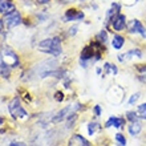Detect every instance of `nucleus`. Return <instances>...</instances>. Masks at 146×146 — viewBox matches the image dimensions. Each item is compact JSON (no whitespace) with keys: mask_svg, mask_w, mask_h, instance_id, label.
I'll list each match as a JSON object with an SVG mask.
<instances>
[{"mask_svg":"<svg viewBox=\"0 0 146 146\" xmlns=\"http://www.w3.org/2000/svg\"><path fill=\"white\" fill-rule=\"evenodd\" d=\"M127 130L130 133L131 135H138L142 130V123L139 122V121H134V122H130L129 127H127Z\"/></svg>","mask_w":146,"mask_h":146,"instance_id":"obj_13","label":"nucleus"},{"mask_svg":"<svg viewBox=\"0 0 146 146\" xmlns=\"http://www.w3.org/2000/svg\"><path fill=\"white\" fill-rule=\"evenodd\" d=\"M8 109H9V113L12 114V117H15V118H24L27 115V111L20 105L19 98H13L8 105Z\"/></svg>","mask_w":146,"mask_h":146,"instance_id":"obj_3","label":"nucleus"},{"mask_svg":"<svg viewBox=\"0 0 146 146\" xmlns=\"http://www.w3.org/2000/svg\"><path fill=\"white\" fill-rule=\"evenodd\" d=\"M123 125H125V118L123 117H114V115H111L110 118L106 121V123H105V127L114 126L117 129H121V127H123Z\"/></svg>","mask_w":146,"mask_h":146,"instance_id":"obj_10","label":"nucleus"},{"mask_svg":"<svg viewBox=\"0 0 146 146\" xmlns=\"http://www.w3.org/2000/svg\"><path fill=\"white\" fill-rule=\"evenodd\" d=\"M119 4H117V3H114V4H111V8L108 11V15H106V20L108 21H113V19H114L117 15H119Z\"/></svg>","mask_w":146,"mask_h":146,"instance_id":"obj_14","label":"nucleus"},{"mask_svg":"<svg viewBox=\"0 0 146 146\" xmlns=\"http://www.w3.org/2000/svg\"><path fill=\"white\" fill-rule=\"evenodd\" d=\"M137 70H138V80L146 84V65H137Z\"/></svg>","mask_w":146,"mask_h":146,"instance_id":"obj_16","label":"nucleus"},{"mask_svg":"<svg viewBox=\"0 0 146 146\" xmlns=\"http://www.w3.org/2000/svg\"><path fill=\"white\" fill-rule=\"evenodd\" d=\"M9 146H27L25 143H23V142H12Z\"/></svg>","mask_w":146,"mask_h":146,"instance_id":"obj_26","label":"nucleus"},{"mask_svg":"<svg viewBox=\"0 0 146 146\" xmlns=\"http://www.w3.org/2000/svg\"><path fill=\"white\" fill-rule=\"evenodd\" d=\"M97 38H98V42H102V44H105V42L108 41V33H106V31H102L97 35Z\"/></svg>","mask_w":146,"mask_h":146,"instance_id":"obj_21","label":"nucleus"},{"mask_svg":"<svg viewBox=\"0 0 146 146\" xmlns=\"http://www.w3.org/2000/svg\"><path fill=\"white\" fill-rule=\"evenodd\" d=\"M115 141L118 142V146H125L126 145V139H125L123 134H121V133H117V134H115Z\"/></svg>","mask_w":146,"mask_h":146,"instance_id":"obj_22","label":"nucleus"},{"mask_svg":"<svg viewBox=\"0 0 146 146\" xmlns=\"http://www.w3.org/2000/svg\"><path fill=\"white\" fill-rule=\"evenodd\" d=\"M134 56L135 57H142V52L139 49L129 50V52H126V53H123V54H118V60L121 62H126V61H129V60H131Z\"/></svg>","mask_w":146,"mask_h":146,"instance_id":"obj_9","label":"nucleus"},{"mask_svg":"<svg viewBox=\"0 0 146 146\" xmlns=\"http://www.w3.org/2000/svg\"><path fill=\"white\" fill-rule=\"evenodd\" d=\"M104 70H105L106 73H111V74H117V72H118L117 66L113 65V64H110V62H105Z\"/></svg>","mask_w":146,"mask_h":146,"instance_id":"obj_17","label":"nucleus"},{"mask_svg":"<svg viewBox=\"0 0 146 146\" xmlns=\"http://www.w3.org/2000/svg\"><path fill=\"white\" fill-rule=\"evenodd\" d=\"M139 97H141V93H135V94H133V96L130 97V100H129V105H133L137 102V100H138Z\"/></svg>","mask_w":146,"mask_h":146,"instance_id":"obj_24","label":"nucleus"},{"mask_svg":"<svg viewBox=\"0 0 146 146\" xmlns=\"http://www.w3.org/2000/svg\"><path fill=\"white\" fill-rule=\"evenodd\" d=\"M37 49L40 50V52H44V53L52 54V56H58V54H61V52H62L61 42H60V38L58 37H52V38L42 40V41L38 44Z\"/></svg>","mask_w":146,"mask_h":146,"instance_id":"obj_1","label":"nucleus"},{"mask_svg":"<svg viewBox=\"0 0 146 146\" xmlns=\"http://www.w3.org/2000/svg\"><path fill=\"white\" fill-rule=\"evenodd\" d=\"M125 25H126V17L122 13L117 15L113 19V21H111V27H113L114 31H122L123 28H125Z\"/></svg>","mask_w":146,"mask_h":146,"instance_id":"obj_7","label":"nucleus"},{"mask_svg":"<svg viewBox=\"0 0 146 146\" xmlns=\"http://www.w3.org/2000/svg\"><path fill=\"white\" fill-rule=\"evenodd\" d=\"M70 113H72V106H66V108H64L62 110H60L57 114L54 115L53 121L54 122H60V121H62V119H65L66 117H69Z\"/></svg>","mask_w":146,"mask_h":146,"instance_id":"obj_12","label":"nucleus"},{"mask_svg":"<svg viewBox=\"0 0 146 146\" xmlns=\"http://www.w3.org/2000/svg\"><path fill=\"white\" fill-rule=\"evenodd\" d=\"M0 76L3 77H8L9 76V69L5 64H0Z\"/></svg>","mask_w":146,"mask_h":146,"instance_id":"obj_23","label":"nucleus"},{"mask_svg":"<svg viewBox=\"0 0 146 146\" xmlns=\"http://www.w3.org/2000/svg\"><path fill=\"white\" fill-rule=\"evenodd\" d=\"M0 56H1L3 64H5L7 66L19 65V57H17V54H16L9 46H3V48H1V52H0Z\"/></svg>","mask_w":146,"mask_h":146,"instance_id":"obj_2","label":"nucleus"},{"mask_svg":"<svg viewBox=\"0 0 146 146\" xmlns=\"http://www.w3.org/2000/svg\"><path fill=\"white\" fill-rule=\"evenodd\" d=\"M68 146H90L89 141L80 134H73L68 141Z\"/></svg>","mask_w":146,"mask_h":146,"instance_id":"obj_6","label":"nucleus"},{"mask_svg":"<svg viewBox=\"0 0 146 146\" xmlns=\"http://www.w3.org/2000/svg\"><path fill=\"white\" fill-rule=\"evenodd\" d=\"M84 19V12L77 11V9H68L65 12V20L64 21H74V20Z\"/></svg>","mask_w":146,"mask_h":146,"instance_id":"obj_8","label":"nucleus"},{"mask_svg":"<svg viewBox=\"0 0 146 146\" xmlns=\"http://www.w3.org/2000/svg\"><path fill=\"white\" fill-rule=\"evenodd\" d=\"M126 118L130 121V122H134V121H138L139 115L137 111H127L126 113Z\"/></svg>","mask_w":146,"mask_h":146,"instance_id":"obj_20","label":"nucleus"},{"mask_svg":"<svg viewBox=\"0 0 146 146\" xmlns=\"http://www.w3.org/2000/svg\"><path fill=\"white\" fill-rule=\"evenodd\" d=\"M81 1H82V0H81Z\"/></svg>","mask_w":146,"mask_h":146,"instance_id":"obj_29","label":"nucleus"},{"mask_svg":"<svg viewBox=\"0 0 146 146\" xmlns=\"http://www.w3.org/2000/svg\"><path fill=\"white\" fill-rule=\"evenodd\" d=\"M100 129V123H97V122H89L88 125V133L90 135L94 134L96 133V130H98Z\"/></svg>","mask_w":146,"mask_h":146,"instance_id":"obj_19","label":"nucleus"},{"mask_svg":"<svg viewBox=\"0 0 146 146\" xmlns=\"http://www.w3.org/2000/svg\"><path fill=\"white\" fill-rule=\"evenodd\" d=\"M37 3L38 4H46V3H49V0H37Z\"/></svg>","mask_w":146,"mask_h":146,"instance_id":"obj_27","label":"nucleus"},{"mask_svg":"<svg viewBox=\"0 0 146 146\" xmlns=\"http://www.w3.org/2000/svg\"><path fill=\"white\" fill-rule=\"evenodd\" d=\"M137 113H138L139 118L146 119V102H143V104L139 105L138 109H137Z\"/></svg>","mask_w":146,"mask_h":146,"instance_id":"obj_18","label":"nucleus"},{"mask_svg":"<svg viewBox=\"0 0 146 146\" xmlns=\"http://www.w3.org/2000/svg\"><path fill=\"white\" fill-rule=\"evenodd\" d=\"M125 44V37L121 35H114L113 38H111V46L114 49H121Z\"/></svg>","mask_w":146,"mask_h":146,"instance_id":"obj_15","label":"nucleus"},{"mask_svg":"<svg viewBox=\"0 0 146 146\" xmlns=\"http://www.w3.org/2000/svg\"><path fill=\"white\" fill-rule=\"evenodd\" d=\"M15 12V5L9 0H0V13L3 15H9Z\"/></svg>","mask_w":146,"mask_h":146,"instance_id":"obj_11","label":"nucleus"},{"mask_svg":"<svg viewBox=\"0 0 146 146\" xmlns=\"http://www.w3.org/2000/svg\"><path fill=\"white\" fill-rule=\"evenodd\" d=\"M1 31H3V21H0V33H1Z\"/></svg>","mask_w":146,"mask_h":146,"instance_id":"obj_28","label":"nucleus"},{"mask_svg":"<svg viewBox=\"0 0 146 146\" xmlns=\"http://www.w3.org/2000/svg\"><path fill=\"white\" fill-rule=\"evenodd\" d=\"M93 110H94V114H96V115H101V108H100V105H96Z\"/></svg>","mask_w":146,"mask_h":146,"instance_id":"obj_25","label":"nucleus"},{"mask_svg":"<svg viewBox=\"0 0 146 146\" xmlns=\"http://www.w3.org/2000/svg\"><path fill=\"white\" fill-rule=\"evenodd\" d=\"M127 29H129L130 33H139L142 37L146 36V28L143 27V24L137 19H133V20L129 21V24H127Z\"/></svg>","mask_w":146,"mask_h":146,"instance_id":"obj_4","label":"nucleus"},{"mask_svg":"<svg viewBox=\"0 0 146 146\" xmlns=\"http://www.w3.org/2000/svg\"><path fill=\"white\" fill-rule=\"evenodd\" d=\"M4 23L8 28H15L17 27L20 23H21V16H20L19 12H12L9 15H5V19H4Z\"/></svg>","mask_w":146,"mask_h":146,"instance_id":"obj_5","label":"nucleus"}]
</instances>
